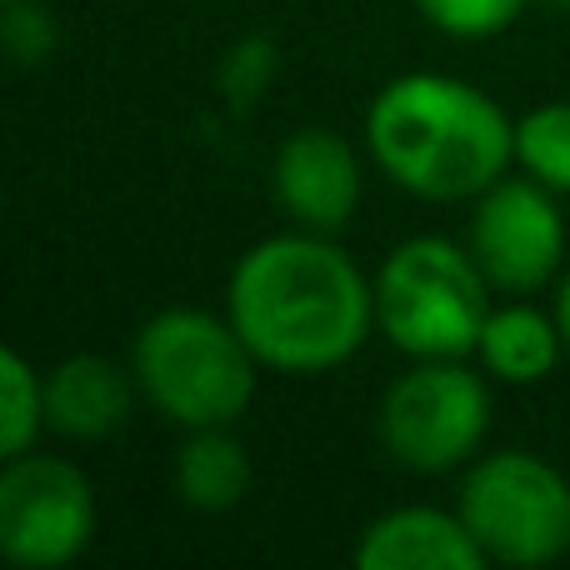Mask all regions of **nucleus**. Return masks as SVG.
I'll list each match as a JSON object with an SVG mask.
<instances>
[{
  "instance_id": "nucleus-4",
  "label": "nucleus",
  "mask_w": 570,
  "mask_h": 570,
  "mask_svg": "<svg viewBox=\"0 0 570 570\" xmlns=\"http://www.w3.org/2000/svg\"><path fill=\"white\" fill-rule=\"evenodd\" d=\"M491 295L465 240L411 236L375 266V335L405 361L475 355Z\"/></svg>"
},
{
  "instance_id": "nucleus-2",
  "label": "nucleus",
  "mask_w": 570,
  "mask_h": 570,
  "mask_svg": "<svg viewBox=\"0 0 570 570\" xmlns=\"http://www.w3.org/2000/svg\"><path fill=\"white\" fill-rule=\"evenodd\" d=\"M365 156L415 200L471 206L515 170V120L475 80L451 70L391 76L365 106Z\"/></svg>"
},
{
  "instance_id": "nucleus-12",
  "label": "nucleus",
  "mask_w": 570,
  "mask_h": 570,
  "mask_svg": "<svg viewBox=\"0 0 570 570\" xmlns=\"http://www.w3.org/2000/svg\"><path fill=\"white\" fill-rule=\"evenodd\" d=\"M566 355L570 351H566L556 311L531 305V295L495 301L481 325V341H475V365L495 385H515V391H531V385L551 381Z\"/></svg>"
},
{
  "instance_id": "nucleus-17",
  "label": "nucleus",
  "mask_w": 570,
  "mask_h": 570,
  "mask_svg": "<svg viewBox=\"0 0 570 570\" xmlns=\"http://www.w3.org/2000/svg\"><path fill=\"white\" fill-rule=\"evenodd\" d=\"M281 70V50L271 46L266 36H250V40H236L226 50V66H220V96L230 100L236 110L256 106L261 90L271 86V76Z\"/></svg>"
},
{
  "instance_id": "nucleus-20",
  "label": "nucleus",
  "mask_w": 570,
  "mask_h": 570,
  "mask_svg": "<svg viewBox=\"0 0 570 570\" xmlns=\"http://www.w3.org/2000/svg\"><path fill=\"white\" fill-rule=\"evenodd\" d=\"M546 6H556V10H570V0H546Z\"/></svg>"
},
{
  "instance_id": "nucleus-18",
  "label": "nucleus",
  "mask_w": 570,
  "mask_h": 570,
  "mask_svg": "<svg viewBox=\"0 0 570 570\" xmlns=\"http://www.w3.org/2000/svg\"><path fill=\"white\" fill-rule=\"evenodd\" d=\"M0 40H6V56L16 66H40V60L56 56L60 26L40 0H6V16H0Z\"/></svg>"
},
{
  "instance_id": "nucleus-14",
  "label": "nucleus",
  "mask_w": 570,
  "mask_h": 570,
  "mask_svg": "<svg viewBox=\"0 0 570 570\" xmlns=\"http://www.w3.org/2000/svg\"><path fill=\"white\" fill-rule=\"evenodd\" d=\"M46 431V371L26 351H0V461L36 451Z\"/></svg>"
},
{
  "instance_id": "nucleus-5",
  "label": "nucleus",
  "mask_w": 570,
  "mask_h": 570,
  "mask_svg": "<svg viewBox=\"0 0 570 570\" xmlns=\"http://www.w3.org/2000/svg\"><path fill=\"white\" fill-rule=\"evenodd\" d=\"M491 375L455 361H411L375 405V435L381 451L411 475H451L465 471L485 451L495 421Z\"/></svg>"
},
{
  "instance_id": "nucleus-7",
  "label": "nucleus",
  "mask_w": 570,
  "mask_h": 570,
  "mask_svg": "<svg viewBox=\"0 0 570 570\" xmlns=\"http://www.w3.org/2000/svg\"><path fill=\"white\" fill-rule=\"evenodd\" d=\"M100 531L96 485L70 455L26 451L0 465V556L16 570H66Z\"/></svg>"
},
{
  "instance_id": "nucleus-6",
  "label": "nucleus",
  "mask_w": 570,
  "mask_h": 570,
  "mask_svg": "<svg viewBox=\"0 0 570 570\" xmlns=\"http://www.w3.org/2000/svg\"><path fill=\"white\" fill-rule=\"evenodd\" d=\"M455 511L491 566L541 570L570 551V481L541 451H481L461 471Z\"/></svg>"
},
{
  "instance_id": "nucleus-11",
  "label": "nucleus",
  "mask_w": 570,
  "mask_h": 570,
  "mask_svg": "<svg viewBox=\"0 0 570 570\" xmlns=\"http://www.w3.org/2000/svg\"><path fill=\"white\" fill-rule=\"evenodd\" d=\"M140 401V385L130 361H110L100 351L60 355L46 371V425L60 441H110L130 421Z\"/></svg>"
},
{
  "instance_id": "nucleus-3",
  "label": "nucleus",
  "mask_w": 570,
  "mask_h": 570,
  "mask_svg": "<svg viewBox=\"0 0 570 570\" xmlns=\"http://www.w3.org/2000/svg\"><path fill=\"white\" fill-rule=\"evenodd\" d=\"M140 401L180 431L236 425L250 411L261 385V361L226 311L166 305L130 341Z\"/></svg>"
},
{
  "instance_id": "nucleus-16",
  "label": "nucleus",
  "mask_w": 570,
  "mask_h": 570,
  "mask_svg": "<svg viewBox=\"0 0 570 570\" xmlns=\"http://www.w3.org/2000/svg\"><path fill=\"white\" fill-rule=\"evenodd\" d=\"M531 0H415L421 20L451 40H491L505 36L525 16Z\"/></svg>"
},
{
  "instance_id": "nucleus-19",
  "label": "nucleus",
  "mask_w": 570,
  "mask_h": 570,
  "mask_svg": "<svg viewBox=\"0 0 570 570\" xmlns=\"http://www.w3.org/2000/svg\"><path fill=\"white\" fill-rule=\"evenodd\" d=\"M556 321H561V335H566V351H570V261L561 271V281H556V301H551Z\"/></svg>"
},
{
  "instance_id": "nucleus-10",
  "label": "nucleus",
  "mask_w": 570,
  "mask_h": 570,
  "mask_svg": "<svg viewBox=\"0 0 570 570\" xmlns=\"http://www.w3.org/2000/svg\"><path fill=\"white\" fill-rule=\"evenodd\" d=\"M351 561L361 570H485L461 511L445 505H391L361 531Z\"/></svg>"
},
{
  "instance_id": "nucleus-8",
  "label": "nucleus",
  "mask_w": 570,
  "mask_h": 570,
  "mask_svg": "<svg viewBox=\"0 0 570 570\" xmlns=\"http://www.w3.org/2000/svg\"><path fill=\"white\" fill-rule=\"evenodd\" d=\"M556 190L541 180L501 176L491 190L471 200V220H465V246H471L475 266L485 271L495 295H535L556 291L570 250H566V216Z\"/></svg>"
},
{
  "instance_id": "nucleus-1",
  "label": "nucleus",
  "mask_w": 570,
  "mask_h": 570,
  "mask_svg": "<svg viewBox=\"0 0 570 570\" xmlns=\"http://www.w3.org/2000/svg\"><path fill=\"white\" fill-rule=\"evenodd\" d=\"M220 311L261 371L311 381L351 365L375 335V276L335 236L285 226L240 250Z\"/></svg>"
},
{
  "instance_id": "nucleus-15",
  "label": "nucleus",
  "mask_w": 570,
  "mask_h": 570,
  "mask_svg": "<svg viewBox=\"0 0 570 570\" xmlns=\"http://www.w3.org/2000/svg\"><path fill=\"white\" fill-rule=\"evenodd\" d=\"M515 170L570 196V100H546L515 120Z\"/></svg>"
},
{
  "instance_id": "nucleus-13",
  "label": "nucleus",
  "mask_w": 570,
  "mask_h": 570,
  "mask_svg": "<svg viewBox=\"0 0 570 570\" xmlns=\"http://www.w3.org/2000/svg\"><path fill=\"white\" fill-rule=\"evenodd\" d=\"M176 501L196 515H226L250 495V451L236 435V425H206L186 431L170 465Z\"/></svg>"
},
{
  "instance_id": "nucleus-9",
  "label": "nucleus",
  "mask_w": 570,
  "mask_h": 570,
  "mask_svg": "<svg viewBox=\"0 0 570 570\" xmlns=\"http://www.w3.org/2000/svg\"><path fill=\"white\" fill-rule=\"evenodd\" d=\"M365 160L351 136L331 126H301L276 146L271 160V200L285 226L341 236L365 196Z\"/></svg>"
}]
</instances>
